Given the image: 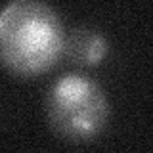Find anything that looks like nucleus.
I'll return each instance as SVG.
<instances>
[{
  "label": "nucleus",
  "mask_w": 153,
  "mask_h": 153,
  "mask_svg": "<svg viewBox=\"0 0 153 153\" xmlns=\"http://www.w3.org/2000/svg\"><path fill=\"white\" fill-rule=\"evenodd\" d=\"M61 16L40 0H13L0 10V63L19 76H35L63 57Z\"/></svg>",
  "instance_id": "obj_1"
},
{
  "label": "nucleus",
  "mask_w": 153,
  "mask_h": 153,
  "mask_svg": "<svg viewBox=\"0 0 153 153\" xmlns=\"http://www.w3.org/2000/svg\"><path fill=\"white\" fill-rule=\"evenodd\" d=\"M50 128L67 142H90L100 136L111 117V103L98 80L82 73H63L44 94Z\"/></svg>",
  "instance_id": "obj_2"
},
{
  "label": "nucleus",
  "mask_w": 153,
  "mask_h": 153,
  "mask_svg": "<svg viewBox=\"0 0 153 153\" xmlns=\"http://www.w3.org/2000/svg\"><path fill=\"white\" fill-rule=\"evenodd\" d=\"M109 54V40L90 25H76L65 33L63 57L75 65L96 67Z\"/></svg>",
  "instance_id": "obj_3"
}]
</instances>
